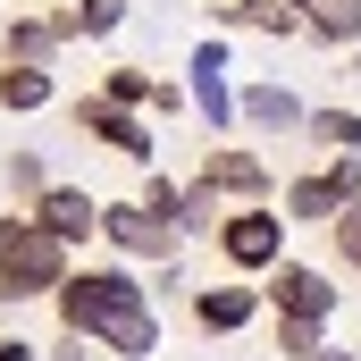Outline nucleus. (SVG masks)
<instances>
[{
    "label": "nucleus",
    "instance_id": "nucleus-1",
    "mask_svg": "<svg viewBox=\"0 0 361 361\" xmlns=\"http://www.w3.org/2000/svg\"><path fill=\"white\" fill-rule=\"evenodd\" d=\"M51 302H59L68 336L109 345V353H126V361H143L160 345V319H152V302H143V277H126V269H76Z\"/></svg>",
    "mask_w": 361,
    "mask_h": 361
},
{
    "label": "nucleus",
    "instance_id": "nucleus-2",
    "mask_svg": "<svg viewBox=\"0 0 361 361\" xmlns=\"http://www.w3.org/2000/svg\"><path fill=\"white\" fill-rule=\"evenodd\" d=\"M68 286V244L42 235L34 219H0V302H34Z\"/></svg>",
    "mask_w": 361,
    "mask_h": 361
},
{
    "label": "nucleus",
    "instance_id": "nucleus-3",
    "mask_svg": "<svg viewBox=\"0 0 361 361\" xmlns=\"http://www.w3.org/2000/svg\"><path fill=\"white\" fill-rule=\"evenodd\" d=\"M277 244H286V210H235V219H219V252L235 269H277Z\"/></svg>",
    "mask_w": 361,
    "mask_h": 361
},
{
    "label": "nucleus",
    "instance_id": "nucleus-4",
    "mask_svg": "<svg viewBox=\"0 0 361 361\" xmlns=\"http://www.w3.org/2000/svg\"><path fill=\"white\" fill-rule=\"evenodd\" d=\"M269 302H277V319H302V328H319V319L336 311V277L302 269V261H277V269H269Z\"/></svg>",
    "mask_w": 361,
    "mask_h": 361
},
{
    "label": "nucleus",
    "instance_id": "nucleus-5",
    "mask_svg": "<svg viewBox=\"0 0 361 361\" xmlns=\"http://www.w3.org/2000/svg\"><path fill=\"white\" fill-rule=\"evenodd\" d=\"M345 202H361V160H336V169H319V177L286 185V219H328V227H336Z\"/></svg>",
    "mask_w": 361,
    "mask_h": 361
},
{
    "label": "nucleus",
    "instance_id": "nucleus-6",
    "mask_svg": "<svg viewBox=\"0 0 361 361\" xmlns=\"http://www.w3.org/2000/svg\"><path fill=\"white\" fill-rule=\"evenodd\" d=\"M101 227H109L126 252H152V261H169V252H177V227H169L160 210H143V202H109V210H101Z\"/></svg>",
    "mask_w": 361,
    "mask_h": 361
},
{
    "label": "nucleus",
    "instance_id": "nucleus-7",
    "mask_svg": "<svg viewBox=\"0 0 361 361\" xmlns=\"http://www.w3.org/2000/svg\"><path fill=\"white\" fill-rule=\"evenodd\" d=\"M34 227H42V235H59V244H76V235L101 227V202H92L85 185H51V193L34 202Z\"/></svg>",
    "mask_w": 361,
    "mask_h": 361
},
{
    "label": "nucleus",
    "instance_id": "nucleus-8",
    "mask_svg": "<svg viewBox=\"0 0 361 361\" xmlns=\"http://www.w3.org/2000/svg\"><path fill=\"white\" fill-rule=\"evenodd\" d=\"M76 126H85V135H101L109 152H126V160H143V152H152V143H143V126H135L118 101H101V92H92V101H76Z\"/></svg>",
    "mask_w": 361,
    "mask_h": 361
},
{
    "label": "nucleus",
    "instance_id": "nucleus-9",
    "mask_svg": "<svg viewBox=\"0 0 361 361\" xmlns=\"http://www.w3.org/2000/svg\"><path fill=\"white\" fill-rule=\"evenodd\" d=\"M244 126H261V135H294V126H311V109H302L286 85H252V92H244Z\"/></svg>",
    "mask_w": 361,
    "mask_h": 361
},
{
    "label": "nucleus",
    "instance_id": "nucleus-10",
    "mask_svg": "<svg viewBox=\"0 0 361 361\" xmlns=\"http://www.w3.org/2000/svg\"><path fill=\"white\" fill-rule=\"evenodd\" d=\"M202 185H210V193H252V202H261V193H269V169H261L252 152H210Z\"/></svg>",
    "mask_w": 361,
    "mask_h": 361
},
{
    "label": "nucleus",
    "instance_id": "nucleus-11",
    "mask_svg": "<svg viewBox=\"0 0 361 361\" xmlns=\"http://www.w3.org/2000/svg\"><path fill=\"white\" fill-rule=\"evenodd\" d=\"M219 76H227V59H219V42H210V51L193 59V109H202L210 126H227V118H235V101H227V85H219Z\"/></svg>",
    "mask_w": 361,
    "mask_h": 361
},
{
    "label": "nucleus",
    "instance_id": "nucleus-12",
    "mask_svg": "<svg viewBox=\"0 0 361 361\" xmlns=\"http://www.w3.org/2000/svg\"><path fill=\"white\" fill-rule=\"evenodd\" d=\"M193 319L219 328V336L244 328V319H252V286H210V294H193Z\"/></svg>",
    "mask_w": 361,
    "mask_h": 361
},
{
    "label": "nucleus",
    "instance_id": "nucleus-13",
    "mask_svg": "<svg viewBox=\"0 0 361 361\" xmlns=\"http://www.w3.org/2000/svg\"><path fill=\"white\" fill-rule=\"evenodd\" d=\"M51 25H59V42H76V34H118V25H126V0H76V8H59Z\"/></svg>",
    "mask_w": 361,
    "mask_h": 361
},
{
    "label": "nucleus",
    "instance_id": "nucleus-14",
    "mask_svg": "<svg viewBox=\"0 0 361 361\" xmlns=\"http://www.w3.org/2000/svg\"><path fill=\"white\" fill-rule=\"evenodd\" d=\"M302 34H319V42H353V34H361V8H353V0H302Z\"/></svg>",
    "mask_w": 361,
    "mask_h": 361
},
{
    "label": "nucleus",
    "instance_id": "nucleus-15",
    "mask_svg": "<svg viewBox=\"0 0 361 361\" xmlns=\"http://www.w3.org/2000/svg\"><path fill=\"white\" fill-rule=\"evenodd\" d=\"M51 101V68H17L0 59V109H42Z\"/></svg>",
    "mask_w": 361,
    "mask_h": 361
},
{
    "label": "nucleus",
    "instance_id": "nucleus-16",
    "mask_svg": "<svg viewBox=\"0 0 361 361\" xmlns=\"http://www.w3.org/2000/svg\"><path fill=\"white\" fill-rule=\"evenodd\" d=\"M227 17L235 25H261V34H302V0H235Z\"/></svg>",
    "mask_w": 361,
    "mask_h": 361
},
{
    "label": "nucleus",
    "instance_id": "nucleus-17",
    "mask_svg": "<svg viewBox=\"0 0 361 361\" xmlns=\"http://www.w3.org/2000/svg\"><path fill=\"white\" fill-rule=\"evenodd\" d=\"M311 135L336 143V152L353 160V152H361V109H311Z\"/></svg>",
    "mask_w": 361,
    "mask_h": 361
},
{
    "label": "nucleus",
    "instance_id": "nucleus-18",
    "mask_svg": "<svg viewBox=\"0 0 361 361\" xmlns=\"http://www.w3.org/2000/svg\"><path fill=\"white\" fill-rule=\"evenodd\" d=\"M51 51H59V25H8V59L17 68H42Z\"/></svg>",
    "mask_w": 361,
    "mask_h": 361
},
{
    "label": "nucleus",
    "instance_id": "nucleus-19",
    "mask_svg": "<svg viewBox=\"0 0 361 361\" xmlns=\"http://www.w3.org/2000/svg\"><path fill=\"white\" fill-rule=\"evenodd\" d=\"M328 235H336V261H345V277H361V202H345V210H336V227H328Z\"/></svg>",
    "mask_w": 361,
    "mask_h": 361
},
{
    "label": "nucleus",
    "instance_id": "nucleus-20",
    "mask_svg": "<svg viewBox=\"0 0 361 361\" xmlns=\"http://www.w3.org/2000/svg\"><path fill=\"white\" fill-rule=\"evenodd\" d=\"M277 353H286V361H319V328H302V319H277Z\"/></svg>",
    "mask_w": 361,
    "mask_h": 361
},
{
    "label": "nucleus",
    "instance_id": "nucleus-21",
    "mask_svg": "<svg viewBox=\"0 0 361 361\" xmlns=\"http://www.w3.org/2000/svg\"><path fill=\"white\" fill-rule=\"evenodd\" d=\"M101 101H118V109H135V101H152V76H135V68H118V76L101 85Z\"/></svg>",
    "mask_w": 361,
    "mask_h": 361
},
{
    "label": "nucleus",
    "instance_id": "nucleus-22",
    "mask_svg": "<svg viewBox=\"0 0 361 361\" xmlns=\"http://www.w3.org/2000/svg\"><path fill=\"white\" fill-rule=\"evenodd\" d=\"M8 185H17L25 202H42V193H51V185H42V160H34V152H17V160H8Z\"/></svg>",
    "mask_w": 361,
    "mask_h": 361
},
{
    "label": "nucleus",
    "instance_id": "nucleus-23",
    "mask_svg": "<svg viewBox=\"0 0 361 361\" xmlns=\"http://www.w3.org/2000/svg\"><path fill=\"white\" fill-rule=\"evenodd\" d=\"M0 361H34V353H25V345H17V336H0Z\"/></svg>",
    "mask_w": 361,
    "mask_h": 361
}]
</instances>
